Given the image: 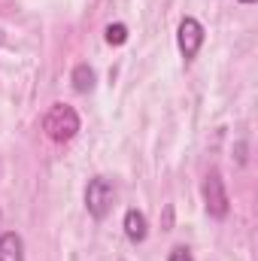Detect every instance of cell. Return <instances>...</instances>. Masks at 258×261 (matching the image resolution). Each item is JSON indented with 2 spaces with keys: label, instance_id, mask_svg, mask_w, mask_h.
Wrapping results in <instances>:
<instances>
[{
  "label": "cell",
  "instance_id": "obj_1",
  "mask_svg": "<svg viewBox=\"0 0 258 261\" xmlns=\"http://www.w3.org/2000/svg\"><path fill=\"white\" fill-rule=\"evenodd\" d=\"M43 130H46V137L55 140V143L73 140V137L79 134V116H76V110L67 107V103H52L49 113L43 116Z\"/></svg>",
  "mask_w": 258,
  "mask_h": 261
},
{
  "label": "cell",
  "instance_id": "obj_2",
  "mask_svg": "<svg viewBox=\"0 0 258 261\" xmlns=\"http://www.w3.org/2000/svg\"><path fill=\"white\" fill-rule=\"evenodd\" d=\"M113 200H116V189L107 176H94L85 189V206L91 213V219H107V213L113 210Z\"/></svg>",
  "mask_w": 258,
  "mask_h": 261
},
{
  "label": "cell",
  "instance_id": "obj_3",
  "mask_svg": "<svg viewBox=\"0 0 258 261\" xmlns=\"http://www.w3.org/2000/svg\"><path fill=\"white\" fill-rule=\"evenodd\" d=\"M203 203H207V213L213 219H225L228 210H231V197L225 189V179L219 170H210L207 179H203Z\"/></svg>",
  "mask_w": 258,
  "mask_h": 261
},
{
  "label": "cell",
  "instance_id": "obj_4",
  "mask_svg": "<svg viewBox=\"0 0 258 261\" xmlns=\"http://www.w3.org/2000/svg\"><path fill=\"white\" fill-rule=\"evenodd\" d=\"M176 43H179L183 58H186V61H192L194 55L200 52V46H203V24H200L197 18H192V15H186V18L179 21Z\"/></svg>",
  "mask_w": 258,
  "mask_h": 261
},
{
  "label": "cell",
  "instance_id": "obj_5",
  "mask_svg": "<svg viewBox=\"0 0 258 261\" xmlns=\"http://www.w3.org/2000/svg\"><path fill=\"white\" fill-rule=\"evenodd\" d=\"M0 261H24V243L15 231L0 234Z\"/></svg>",
  "mask_w": 258,
  "mask_h": 261
},
{
  "label": "cell",
  "instance_id": "obj_6",
  "mask_svg": "<svg viewBox=\"0 0 258 261\" xmlns=\"http://www.w3.org/2000/svg\"><path fill=\"white\" fill-rule=\"evenodd\" d=\"M125 234H128L131 243H143L146 234H149V225H146V216L140 210H128L125 213Z\"/></svg>",
  "mask_w": 258,
  "mask_h": 261
},
{
  "label": "cell",
  "instance_id": "obj_7",
  "mask_svg": "<svg viewBox=\"0 0 258 261\" xmlns=\"http://www.w3.org/2000/svg\"><path fill=\"white\" fill-rule=\"evenodd\" d=\"M73 88H76L79 94H85V91L94 88V70H91L88 64H76L73 67Z\"/></svg>",
  "mask_w": 258,
  "mask_h": 261
},
{
  "label": "cell",
  "instance_id": "obj_8",
  "mask_svg": "<svg viewBox=\"0 0 258 261\" xmlns=\"http://www.w3.org/2000/svg\"><path fill=\"white\" fill-rule=\"evenodd\" d=\"M125 40H128V28L125 24H110L107 28V43L110 46H122Z\"/></svg>",
  "mask_w": 258,
  "mask_h": 261
},
{
  "label": "cell",
  "instance_id": "obj_9",
  "mask_svg": "<svg viewBox=\"0 0 258 261\" xmlns=\"http://www.w3.org/2000/svg\"><path fill=\"white\" fill-rule=\"evenodd\" d=\"M167 261H194V258H192V252H189L186 246H176V249L170 252V258H167Z\"/></svg>",
  "mask_w": 258,
  "mask_h": 261
},
{
  "label": "cell",
  "instance_id": "obj_10",
  "mask_svg": "<svg viewBox=\"0 0 258 261\" xmlns=\"http://www.w3.org/2000/svg\"><path fill=\"white\" fill-rule=\"evenodd\" d=\"M240 3H255V0H240Z\"/></svg>",
  "mask_w": 258,
  "mask_h": 261
}]
</instances>
